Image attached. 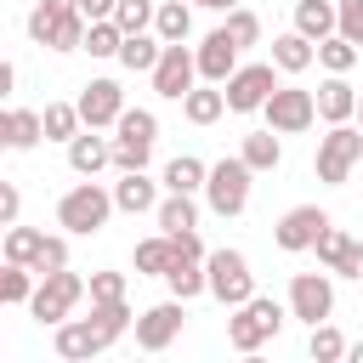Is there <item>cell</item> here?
Masks as SVG:
<instances>
[{
    "label": "cell",
    "instance_id": "obj_1",
    "mask_svg": "<svg viewBox=\"0 0 363 363\" xmlns=\"http://www.w3.org/2000/svg\"><path fill=\"white\" fill-rule=\"evenodd\" d=\"M130 323H136V318H130L125 301H119V306H91V318H68V323H57V357L85 363V357L108 352Z\"/></svg>",
    "mask_w": 363,
    "mask_h": 363
},
{
    "label": "cell",
    "instance_id": "obj_2",
    "mask_svg": "<svg viewBox=\"0 0 363 363\" xmlns=\"http://www.w3.org/2000/svg\"><path fill=\"white\" fill-rule=\"evenodd\" d=\"M119 204H113V193H102L96 182H79V187H68L62 199H57V227H68V233H96V227H108V216H113Z\"/></svg>",
    "mask_w": 363,
    "mask_h": 363
},
{
    "label": "cell",
    "instance_id": "obj_3",
    "mask_svg": "<svg viewBox=\"0 0 363 363\" xmlns=\"http://www.w3.org/2000/svg\"><path fill=\"white\" fill-rule=\"evenodd\" d=\"M278 329H284V306H278V301H267V295H255L250 306H238V312L227 318V340H233V352H244V357H250V352H261Z\"/></svg>",
    "mask_w": 363,
    "mask_h": 363
},
{
    "label": "cell",
    "instance_id": "obj_4",
    "mask_svg": "<svg viewBox=\"0 0 363 363\" xmlns=\"http://www.w3.org/2000/svg\"><path fill=\"white\" fill-rule=\"evenodd\" d=\"M204 272H210V295L221 301V306H250L255 301V272H250V261L238 255V250H216L210 261H204Z\"/></svg>",
    "mask_w": 363,
    "mask_h": 363
},
{
    "label": "cell",
    "instance_id": "obj_5",
    "mask_svg": "<svg viewBox=\"0 0 363 363\" xmlns=\"http://www.w3.org/2000/svg\"><path fill=\"white\" fill-rule=\"evenodd\" d=\"M250 164L233 153V159H221V164H210V182H204V199H210V210L216 216H244V204H250Z\"/></svg>",
    "mask_w": 363,
    "mask_h": 363
},
{
    "label": "cell",
    "instance_id": "obj_6",
    "mask_svg": "<svg viewBox=\"0 0 363 363\" xmlns=\"http://www.w3.org/2000/svg\"><path fill=\"white\" fill-rule=\"evenodd\" d=\"M357 159H363V130H357V125H335V130L318 142V182L340 187Z\"/></svg>",
    "mask_w": 363,
    "mask_h": 363
},
{
    "label": "cell",
    "instance_id": "obj_7",
    "mask_svg": "<svg viewBox=\"0 0 363 363\" xmlns=\"http://www.w3.org/2000/svg\"><path fill=\"white\" fill-rule=\"evenodd\" d=\"M91 284L79 278V272H51V278H40V289H34V301H28V312L40 318V323H68V312L79 306V295H85Z\"/></svg>",
    "mask_w": 363,
    "mask_h": 363
},
{
    "label": "cell",
    "instance_id": "obj_8",
    "mask_svg": "<svg viewBox=\"0 0 363 363\" xmlns=\"http://www.w3.org/2000/svg\"><path fill=\"white\" fill-rule=\"evenodd\" d=\"M261 113H267V130H278V136H295V130H306V125L318 119V91L278 85V91H272V102H267Z\"/></svg>",
    "mask_w": 363,
    "mask_h": 363
},
{
    "label": "cell",
    "instance_id": "obj_9",
    "mask_svg": "<svg viewBox=\"0 0 363 363\" xmlns=\"http://www.w3.org/2000/svg\"><path fill=\"white\" fill-rule=\"evenodd\" d=\"M272 91H278L272 62H244V68L227 79V108H233V113H255V108L272 102Z\"/></svg>",
    "mask_w": 363,
    "mask_h": 363
},
{
    "label": "cell",
    "instance_id": "obj_10",
    "mask_svg": "<svg viewBox=\"0 0 363 363\" xmlns=\"http://www.w3.org/2000/svg\"><path fill=\"white\" fill-rule=\"evenodd\" d=\"M289 312L306 318L312 329L329 323V312H335V284H329V272H295V278H289Z\"/></svg>",
    "mask_w": 363,
    "mask_h": 363
},
{
    "label": "cell",
    "instance_id": "obj_11",
    "mask_svg": "<svg viewBox=\"0 0 363 363\" xmlns=\"http://www.w3.org/2000/svg\"><path fill=\"white\" fill-rule=\"evenodd\" d=\"M329 227H335V221H329L318 204H295V210H284V221L272 227V238H278V250L301 255V250H312V244H318Z\"/></svg>",
    "mask_w": 363,
    "mask_h": 363
},
{
    "label": "cell",
    "instance_id": "obj_12",
    "mask_svg": "<svg viewBox=\"0 0 363 363\" xmlns=\"http://www.w3.org/2000/svg\"><path fill=\"white\" fill-rule=\"evenodd\" d=\"M193 79H199V51H187V45H164V57H159V68H153V91L187 102Z\"/></svg>",
    "mask_w": 363,
    "mask_h": 363
},
{
    "label": "cell",
    "instance_id": "obj_13",
    "mask_svg": "<svg viewBox=\"0 0 363 363\" xmlns=\"http://www.w3.org/2000/svg\"><path fill=\"white\" fill-rule=\"evenodd\" d=\"M182 306H187V301H159V306H147V312L136 318V346H142V352H164V346L182 335V318H187Z\"/></svg>",
    "mask_w": 363,
    "mask_h": 363
},
{
    "label": "cell",
    "instance_id": "obj_14",
    "mask_svg": "<svg viewBox=\"0 0 363 363\" xmlns=\"http://www.w3.org/2000/svg\"><path fill=\"white\" fill-rule=\"evenodd\" d=\"M79 119H85V130L119 125V119H125V91H119L113 79H91V85L79 91Z\"/></svg>",
    "mask_w": 363,
    "mask_h": 363
},
{
    "label": "cell",
    "instance_id": "obj_15",
    "mask_svg": "<svg viewBox=\"0 0 363 363\" xmlns=\"http://www.w3.org/2000/svg\"><path fill=\"white\" fill-rule=\"evenodd\" d=\"M312 250H318L323 272H335V278H363V238H352V233L329 227V233H323Z\"/></svg>",
    "mask_w": 363,
    "mask_h": 363
},
{
    "label": "cell",
    "instance_id": "obj_16",
    "mask_svg": "<svg viewBox=\"0 0 363 363\" xmlns=\"http://www.w3.org/2000/svg\"><path fill=\"white\" fill-rule=\"evenodd\" d=\"M238 68H244V62H238L233 34H227V28H210V34H204V45H199V74H204L210 85H227Z\"/></svg>",
    "mask_w": 363,
    "mask_h": 363
},
{
    "label": "cell",
    "instance_id": "obj_17",
    "mask_svg": "<svg viewBox=\"0 0 363 363\" xmlns=\"http://www.w3.org/2000/svg\"><path fill=\"white\" fill-rule=\"evenodd\" d=\"M318 119H329V130L357 119V91H352L340 74H329V79L318 85Z\"/></svg>",
    "mask_w": 363,
    "mask_h": 363
},
{
    "label": "cell",
    "instance_id": "obj_18",
    "mask_svg": "<svg viewBox=\"0 0 363 363\" xmlns=\"http://www.w3.org/2000/svg\"><path fill=\"white\" fill-rule=\"evenodd\" d=\"M40 136H45V113H34V108H6L0 113V142L11 153H28Z\"/></svg>",
    "mask_w": 363,
    "mask_h": 363
},
{
    "label": "cell",
    "instance_id": "obj_19",
    "mask_svg": "<svg viewBox=\"0 0 363 363\" xmlns=\"http://www.w3.org/2000/svg\"><path fill=\"white\" fill-rule=\"evenodd\" d=\"M295 34H306L312 45L335 40L340 34V17H335V0H295Z\"/></svg>",
    "mask_w": 363,
    "mask_h": 363
},
{
    "label": "cell",
    "instance_id": "obj_20",
    "mask_svg": "<svg viewBox=\"0 0 363 363\" xmlns=\"http://www.w3.org/2000/svg\"><path fill=\"white\" fill-rule=\"evenodd\" d=\"M102 164H113V142H102L96 130H79V136L68 142V170H74V176H96Z\"/></svg>",
    "mask_w": 363,
    "mask_h": 363
},
{
    "label": "cell",
    "instance_id": "obj_21",
    "mask_svg": "<svg viewBox=\"0 0 363 363\" xmlns=\"http://www.w3.org/2000/svg\"><path fill=\"white\" fill-rule=\"evenodd\" d=\"M312 62H318V45H312L306 34H295V28H289V34H278V40H272V68H284V74H306Z\"/></svg>",
    "mask_w": 363,
    "mask_h": 363
},
{
    "label": "cell",
    "instance_id": "obj_22",
    "mask_svg": "<svg viewBox=\"0 0 363 363\" xmlns=\"http://www.w3.org/2000/svg\"><path fill=\"white\" fill-rule=\"evenodd\" d=\"M113 204L125 210V216H142V210H159L164 199H159V187L136 170V176H119V187H113Z\"/></svg>",
    "mask_w": 363,
    "mask_h": 363
},
{
    "label": "cell",
    "instance_id": "obj_23",
    "mask_svg": "<svg viewBox=\"0 0 363 363\" xmlns=\"http://www.w3.org/2000/svg\"><path fill=\"white\" fill-rule=\"evenodd\" d=\"M153 216H159L164 238H182V233L199 227V204H193V193H164V204H159Z\"/></svg>",
    "mask_w": 363,
    "mask_h": 363
},
{
    "label": "cell",
    "instance_id": "obj_24",
    "mask_svg": "<svg viewBox=\"0 0 363 363\" xmlns=\"http://www.w3.org/2000/svg\"><path fill=\"white\" fill-rule=\"evenodd\" d=\"M130 261H136L142 278H170V267H176V238H164V233H159V238H142Z\"/></svg>",
    "mask_w": 363,
    "mask_h": 363
},
{
    "label": "cell",
    "instance_id": "obj_25",
    "mask_svg": "<svg viewBox=\"0 0 363 363\" xmlns=\"http://www.w3.org/2000/svg\"><path fill=\"white\" fill-rule=\"evenodd\" d=\"M159 57H164V40H159V34H136V40L119 45V62H125L130 74H153Z\"/></svg>",
    "mask_w": 363,
    "mask_h": 363
},
{
    "label": "cell",
    "instance_id": "obj_26",
    "mask_svg": "<svg viewBox=\"0 0 363 363\" xmlns=\"http://www.w3.org/2000/svg\"><path fill=\"white\" fill-rule=\"evenodd\" d=\"M238 159H244L250 170H278V159H284L278 130H250V136H244V147H238Z\"/></svg>",
    "mask_w": 363,
    "mask_h": 363
},
{
    "label": "cell",
    "instance_id": "obj_27",
    "mask_svg": "<svg viewBox=\"0 0 363 363\" xmlns=\"http://www.w3.org/2000/svg\"><path fill=\"white\" fill-rule=\"evenodd\" d=\"M204 182H210V164H199L193 153H176V159L164 164V187H170V193H199Z\"/></svg>",
    "mask_w": 363,
    "mask_h": 363
},
{
    "label": "cell",
    "instance_id": "obj_28",
    "mask_svg": "<svg viewBox=\"0 0 363 363\" xmlns=\"http://www.w3.org/2000/svg\"><path fill=\"white\" fill-rule=\"evenodd\" d=\"M40 250H45V233H34V227H6V267H28V272H34Z\"/></svg>",
    "mask_w": 363,
    "mask_h": 363
},
{
    "label": "cell",
    "instance_id": "obj_29",
    "mask_svg": "<svg viewBox=\"0 0 363 363\" xmlns=\"http://www.w3.org/2000/svg\"><path fill=\"white\" fill-rule=\"evenodd\" d=\"M170 301H193V295H204L210 289V272H204V261H182L176 255V267H170Z\"/></svg>",
    "mask_w": 363,
    "mask_h": 363
},
{
    "label": "cell",
    "instance_id": "obj_30",
    "mask_svg": "<svg viewBox=\"0 0 363 363\" xmlns=\"http://www.w3.org/2000/svg\"><path fill=\"white\" fill-rule=\"evenodd\" d=\"M187 28H193V6L164 0V6H159V17H153V34H159L164 45H182V40H187Z\"/></svg>",
    "mask_w": 363,
    "mask_h": 363
},
{
    "label": "cell",
    "instance_id": "obj_31",
    "mask_svg": "<svg viewBox=\"0 0 363 363\" xmlns=\"http://www.w3.org/2000/svg\"><path fill=\"white\" fill-rule=\"evenodd\" d=\"M221 108H227V91H216V85H193L187 102H182V113H187L193 125H216Z\"/></svg>",
    "mask_w": 363,
    "mask_h": 363
},
{
    "label": "cell",
    "instance_id": "obj_32",
    "mask_svg": "<svg viewBox=\"0 0 363 363\" xmlns=\"http://www.w3.org/2000/svg\"><path fill=\"white\" fill-rule=\"evenodd\" d=\"M346 352H352V346H346V335H340L335 323H318L312 340H306V357H312V363H346Z\"/></svg>",
    "mask_w": 363,
    "mask_h": 363
},
{
    "label": "cell",
    "instance_id": "obj_33",
    "mask_svg": "<svg viewBox=\"0 0 363 363\" xmlns=\"http://www.w3.org/2000/svg\"><path fill=\"white\" fill-rule=\"evenodd\" d=\"M153 17H159V6H153V0H119L113 28H119L125 40H136V34H147V28H153Z\"/></svg>",
    "mask_w": 363,
    "mask_h": 363
},
{
    "label": "cell",
    "instance_id": "obj_34",
    "mask_svg": "<svg viewBox=\"0 0 363 363\" xmlns=\"http://www.w3.org/2000/svg\"><path fill=\"white\" fill-rule=\"evenodd\" d=\"M79 102H51L45 108V142H74L79 136Z\"/></svg>",
    "mask_w": 363,
    "mask_h": 363
},
{
    "label": "cell",
    "instance_id": "obj_35",
    "mask_svg": "<svg viewBox=\"0 0 363 363\" xmlns=\"http://www.w3.org/2000/svg\"><path fill=\"white\" fill-rule=\"evenodd\" d=\"M113 130H119V142H142V147H153V136H159V119H153L147 108H125V119H119Z\"/></svg>",
    "mask_w": 363,
    "mask_h": 363
},
{
    "label": "cell",
    "instance_id": "obj_36",
    "mask_svg": "<svg viewBox=\"0 0 363 363\" xmlns=\"http://www.w3.org/2000/svg\"><path fill=\"white\" fill-rule=\"evenodd\" d=\"M34 289H40V284H34V272H28V267H6V272H0V301H6V306L34 301Z\"/></svg>",
    "mask_w": 363,
    "mask_h": 363
},
{
    "label": "cell",
    "instance_id": "obj_37",
    "mask_svg": "<svg viewBox=\"0 0 363 363\" xmlns=\"http://www.w3.org/2000/svg\"><path fill=\"white\" fill-rule=\"evenodd\" d=\"M318 62H323V68H329V74H340V79H346V68H352V62H357V45H352V40H340V34H335V40H323V45H318Z\"/></svg>",
    "mask_w": 363,
    "mask_h": 363
},
{
    "label": "cell",
    "instance_id": "obj_38",
    "mask_svg": "<svg viewBox=\"0 0 363 363\" xmlns=\"http://www.w3.org/2000/svg\"><path fill=\"white\" fill-rule=\"evenodd\" d=\"M221 28L233 34V45H238V51L261 40V17H255V11H244V6H238V11H227V23H221Z\"/></svg>",
    "mask_w": 363,
    "mask_h": 363
},
{
    "label": "cell",
    "instance_id": "obj_39",
    "mask_svg": "<svg viewBox=\"0 0 363 363\" xmlns=\"http://www.w3.org/2000/svg\"><path fill=\"white\" fill-rule=\"evenodd\" d=\"M119 45H125V34H119L113 23H91V28H85V51H91V57H119Z\"/></svg>",
    "mask_w": 363,
    "mask_h": 363
},
{
    "label": "cell",
    "instance_id": "obj_40",
    "mask_svg": "<svg viewBox=\"0 0 363 363\" xmlns=\"http://www.w3.org/2000/svg\"><path fill=\"white\" fill-rule=\"evenodd\" d=\"M125 301V272H91V306H119Z\"/></svg>",
    "mask_w": 363,
    "mask_h": 363
},
{
    "label": "cell",
    "instance_id": "obj_41",
    "mask_svg": "<svg viewBox=\"0 0 363 363\" xmlns=\"http://www.w3.org/2000/svg\"><path fill=\"white\" fill-rule=\"evenodd\" d=\"M335 17H340V40L363 45V0H335Z\"/></svg>",
    "mask_w": 363,
    "mask_h": 363
},
{
    "label": "cell",
    "instance_id": "obj_42",
    "mask_svg": "<svg viewBox=\"0 0 363 363\" xmlns=\"http://www.w3.org/2000/svg\"><path fill=\"white\" fill-rule=\"evenodd\" d=\"M34 272H40V278H51V272H68V238H45V250H40Z\"/></svg>",
    "mask_w": 363,
    "mask_h": 363
},
{
    "label": "cell",
    "instance_id": "obj_43",
    "mask_svg": "<svg viewBox=\"0 0 363 363\" xmlns=\"http://www.w3.org/2000/svg\"><path fill=\"white\" fill-rule=\"evenodd\" d=\"M113 11H119V0H79L85 23H113Z\"/></svg>",
    "mask_w": 363,
    "mask_h": 363
},
{
    "label": "cell",
    "instance_id": "obj_44",
    "mask_svg": "<svg viewBox=\"0 0 363 363\" xmlns=\"http://www.w3.org/2000/svg\"><path fill=\"white\" fill-rule=\"evenodd\" d=\"M17 210H23V193L6 182V187H0V221H6V227H17Z\"/></svg>",
    "mask_w": 363,
    "mask_h": 363
},
{
    "label": "cell",
    "instance_id": "obj_45",
    "mask_svg": "<svg viewBox=\"0 0 363 363\" xmlns=\"http://www.w3.org/2000/svg\"><path fill=\"white\" fill-rule=\"evenodd\" d=\"M176 255H182V261H210L204 244H199V233H182V238H176Z\"/></svg>",
    "mask_w": 363,
    "mask_h": 363
},
{
    "label": "cell",
    "instance_id": "obj_46",
    "mask_svg": "<svg viewBox=\"0 0 363 363\" xmlns=\"http://www.w3.org/2000/svg\"><path fill=\"white\" fill-rule=\"evenodd\" d=\"M193 6H210V11H238V0H193Z\"/></svg>",
    "mask_w": 363,
    "mask_h": 363
},
{
    "label": "cell",
    "instance_id": "obj_47",
    "mask_svg": "<svg viewBox=\"0 0 363 363\" xmlns=\"http://www.w3.org/2000/svg\"><path fill=\"white\" fill-rule=\"evenodd\" d=\"M346 363H363V340H357V346H352V352H346Z\"/></svg>",
    "mask_w": 363,
    "mask_h": 363
},
{
    "label": "cell",
    "instance_id": "obj_48",
    "mask_svg": "<svg viewBox=\"0 0 363 363\" xmlns=\"http://www.w3.org/2000/svg\"><path fill=\"white\" fill-rule=\"evenodd\" d=\"M357 130H363V96H357Z\"/></svg>",
    "mask_w": 363,
    "mask_h": 363
},
{
    "label": "cell",
    "instance_id": "obj_49",
    "mask_svg": "<svg viewBox=\"0 0 363 363\" xmlns=\"http://www.w3.org/2000/svg\"><path fill=\"white\" fill-rule=\"evenodd\" d=\"M244 363H267V357H255V352H250V357H244Z\"/></svg>",
    "mask_w": 363,
    "mask_h": 363
}]
</instances>
